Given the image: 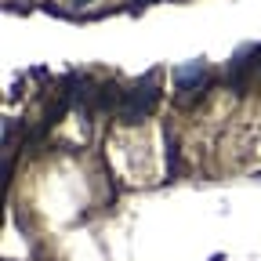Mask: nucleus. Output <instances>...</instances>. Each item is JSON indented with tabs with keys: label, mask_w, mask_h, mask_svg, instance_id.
<instances>
[{
	"label": "nucleus",
	"mask_w": 261,
	"mask_h": 261,
	"mask_svg": "<svg viewBox=\"0 0 261 261\" xmlns=\"http://www.w3.org/2000/svg\"><path fill=\"white\" fill-rule=\"evenodd\" d=\"M203 73H207V69H203V62H192V65H181V69L174 73V80H178V87H185L189 80H192V84H200Z\"/></svg>",
	"instance_id": "nucleus-1"
}]
</instances>
